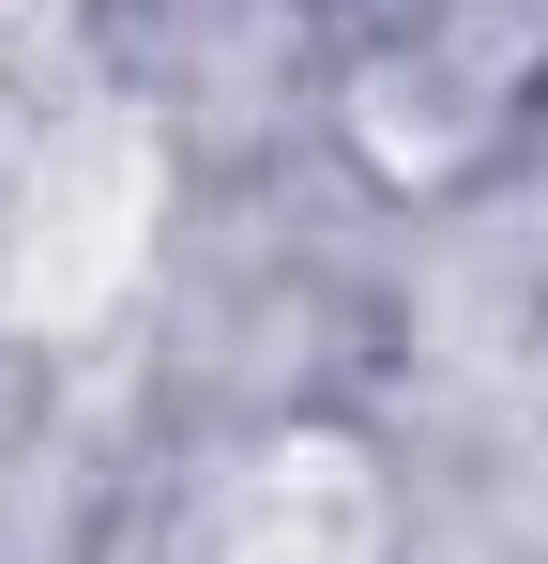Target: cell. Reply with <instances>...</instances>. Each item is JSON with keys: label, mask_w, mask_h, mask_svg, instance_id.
Masks as SVG:
<instances>
[{"label": "cell", "mask_w": 548, "mask_h": 564, "mask_svg": "<svg viewBox=\"0 0 548 564\" xmlns=\"http://www.w3.org/2000/svg\"><path fill=\"white\" fill-rule=\"evenodd\" d=\"M365 550H381V488H365V458L305 443V458H260V488L213 519L198 564H365Z\"/></svg>", "instance_id": "1"}]
</instances>
